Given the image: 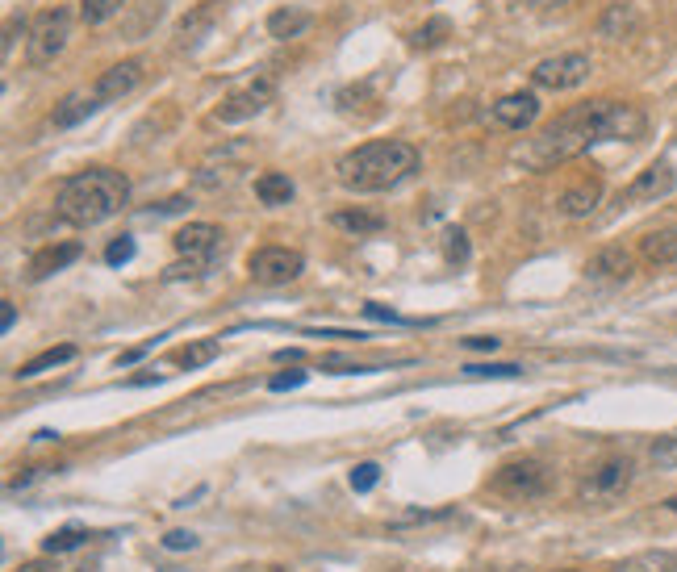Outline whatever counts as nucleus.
<instances>
[{
  "instance_id": "nucleus-31",
  "label": "nucleus",
  "mask_w": 677,
  "mask_h": 572,
  "mask_svg": "<svg viewBox=\"0 0 677 572\" xmlns=\"http://www.w3.org/2000/svg\"><path fill=\"white\" fill-rule=\"evenodd\" d=\"M452 518V510H406L393 518V531H406V527H418V522H443Z\"/></svg>"
},
{
  "instance_id": "nucleus-1",
  "label": "nucleus",
  "mask_w": 677,
  "mask_h": 572,
  "mask_svg": "<svg viewBox=\"0 0 677 572\" xmlns=\"http://www.w3.org/2000/svg\"><path fill=\"white\" fill-rule=\"evenodd\" d=\"M602 113H606V101L573 105L569 113H560L552 126H544L535 138H527L523 147L515 151V159L531 172H548V168H556V163L577 159L581 151H590L594 142H606Z\"/></svg>"
},
{
  "instance_id": "nucleus-8",
  "label": "nucleus",
  "mask_w": 677,
  "mask_h": 572,
  "mask_svg": "<svg viewBox=\"0 0 677 572\" xmlns=\"http://www.w3.org/2000/svg\"><path fill=\"white\" fill-rule=\"evenodd\" d=\"M301 272H306V259H301V251H293V247H260L247 259V276L255 284H289Z\"/></svg>"
},
{
  "instance_id": "nucleus-21",
  "label": "nucleus",
  "mask_w": 677,
  "mask_h": 572,
  "mask_svg": "<svg viewBox=\"0 0 677 572\" xmlns=\"http://www.w3.org/2000/svg\"><path fill=\"white\" fill-rule=\"evenodd\" d=\"M76 360V347L72 343H63V347H46L42 355H34V360H26L17 368V380H34L42 372H51V368H63V364H72Z\"/></svg>"
},
{
  "instance_id": "nucleus-9",
  "label": "nucleus",
  "mask_w": 677,
  "mask_h": 572,
  "mask_svg": "<svg viewBox=\"0 0 677 572\" xmlns=\"http://www.w3.org/2000/svg\"><path fill=\"white\" fill-rule=\"evenodd\" d=\"M272 97H276L272 80H268V76H260V80H251L247 88H235L230 97H222V105L214 109V122H226V126L247 122V117L264 113V109L272 105Z\"/></svg>"
},
{
  "instance_id": "nucleus-4",
  "label": "nucleus",
  "mask_w": 677,
  "mask_h": 572,
  "mask_svg": "<svg viewBox=\"0 0 677 572\" xmlns=\"http://www.w3.org/2000/svg\"><path fill=\"white\" fill-rule=\"evenodd\" d=\"M72 9L67 5H55V9H42L34 21H30V34H26V59L34 67H51L59 55H63V46L67 38H72Z\"/></svg>"
},
{
  "instance_id": "nucleus-25",
  "label": "nucleus",
  "mask_w": 677,
  "mask_h": 572,
  "mask_svg": "<svg viewBox=\"0 0 677 572\" xmlns=\"http://www.w3.org/2000/svg\"><path fill=\"white\" fill-rule=\"evenodd\" d=\"M448 38H452V21L448 17H431L410 34V46L414 51H435V46H443Z\"/></svg>"
},
{
  "instance_id": "nucleus-26",
  "label": "nucleus",
  "mask_w": 677,
  "mask_h": 572,
  "mask_svg": "<svg viewBox=\"0 0 677 572\" xmlns=\"http://www.w3.org/2000/svg\"><path fill=\"white\" fill-rule=\"evenodd\" d=\"M615 572H677V552H640Z\"/></svg>"
},
{
  "instance_id": "nucleus-45",
  "label": "nucleus",
  "mask_w": 677,
  "mask_h": 572,
  "mask_svg": "<svg viewBox=\"0 0 677 572\" xmlns=\"http://www.w3.org/2000/svg\"><path fill=\"white\" fill-rule=\"evenodd\" d=\"M527 9H560V5H569V0H523Z\"/></svg>"
},
{
  "instance_id": "nucleus-40",
  "label": "nucleus",
  "mask_w": 677,
  "mask_h": 572,
  "mask_svg": "<svg viewBox=\"0 0 677 572\" xmlns=\"http://www.w3.org/2000/svg\"><path fill=\"white\" fill-rule=\"evenodd\" d=\"M364 314H368V318H377V322H393V326H406V318L389 314V309H381L377 301H368V305H364Z\"/></svg>"
},
{
  "instance_id": "nucleus-30",
  "label": "nucleus",
  "mask_w": 677,
  "mask_h": 572,
  "mask_svg": "<svg viewBox=\"0 0 677 572\" xmlns=\"http://www.w3.org/2000/svg\"><path fill=\"white\" fill-rule=\"evenodd\" d=\"M460 372L473 376V380H515V376H523L519 364H464Z\"/></svg>"
},
{
  "instance_id": "nucleus-41",
  "label": "nucleus",
  "mask_w": 677,
  "mask_h": 572,
  "mask_svg": "<svg viewBox=\"0 0 677 572\" xmlns=\"http://www.w3.org/2000/svg\"><path fill=\"white\" fill-rule=\"evenodd\" d=\"M502 339H485V335H473V339H464V347L469 351H494Z\"/></svg>"
},
{
  "instance_id": "nucleus-20",
  "label": "nucleus",
  "mask_w": 677,
  "mask_h": 572,
  "mask_svg": "<svg viewBox=\"0 0 677 572\" xmlns=\"http://www.w3.org/2000/svg\"><path fill=\"white\" fill-rule=\"evenodd\" d=\"M640 259L652 268H673L677 264V230H652L640 238Z\"/></svg>"
},
{
  "instance_id": "nucleus-18",
  "label": "nucleus",
  "mask_w": 677,
  "mask_h": 572,
  "mask_svg": "<svg viewBox=\"0 0 677 572\" xmlns=\"http://www.w3.org/2000/svg\"><path fill=\"white\" fill-rule=\"evenodd\" d=\"M101 105H97V97H92V88H84V92H67V97L55 105V113H51V122H55V130H72V126H80L88 113H97Z\"/></svg>"
},
{
  "instance_id": "nucleus-2",
  "label": "nucleus",
  "mask_w": 677,
  "mask_h": 572,
  "mask_svg": "<svg viewBox=\"0 0 677 572\" xmlns=\"http://www.w3.org/2000/svg\"><path fill=\"white\" fill-rule=\"evenodd\" d=\"M418 172V151L410 142H364L335 163L347 193H389Z\"/></svg>"
},
{
  "instance_id": "nucleus-11",
  "label": "nucleus",
  "mask_w": 677,
  "mask_h": 572,
  "mask_svg": "<svg viewBox=\"0 0 677 572\" xmlns=\"http://www.w3.org/2000/svg\"><path fill=\"white\" fill-rule=\"evenodd\" d=\"M138 84H143V63H138V59H126V63H118V67L101 71V80L92 84V97H97V105H113V101L130 97Z\"/></svg>"
},
{
  "instance_id": "nucleus-36",
  "label": "nucleus",
  "mask_w": 677,
  "mask_h": 572,
  "mask_svg": "<svg viewBox=\"0 0 677 572\" xmlns=\"http://www.w3.org/2000/svg\"><path fill=\"white\" fill-rule=\"evenodd\" d=\"M652 460H657L661 468H677V435L652 443Z\"/></svg>"
},
{
  "instance_id": "nucleus-16",
  "label": "nucleus",
  "mask_w": 677,
  "mask_h": 572,
  "mask_svg": "<svg viewBox=\"0 0 677 572\" xmlns=\"http://www.w3.org/2000/svg\"><path fill=\"white\" fill-rule=\"evenodd\" d=\"M598 201H602V180H581V184L560 193L556 209L565 213V218H590V213L598 209Z\"/></svg>"
},
{
  "instance_id": "nucleus-15",
  "label": "nucleus",
  "mask_w": 677,
  "mask_h": 572,
  "mask_svg": "<svg viewBox=\"0 0 677 572\" xmlns=\"http://www.w3.org/2000/svg\"><path fill=\"white\" fill-rule=\"evenodd\" d=\"M673 184H677V172L669 168V163H652V168H644L632 184H627V201H661L673 193Z\"/></svg>"
},
{
  "instance_id": "nucleus-7",
  "label": "nucleus",
  "mask_w": 677,
  "mask_h": 572,
  "mask_svg": "<svg viewBox=\"0 0 677 572\" xmlns=\"http://www.w3.org/2000/svg\"><path fill=\"white\" fill-rule=\"evenodd\" d=\"M590 55H581V51H565V55H552V59H540L531 67V84L535 88H548V92H569L577 84H586L590 80Z\"/></svg>"
},
{
  "instance_id": "nucleus-35",
  "label": "nucleus",
  "mask_w": 677,
  "mask_h": 572,
  "mask_svg": "<svg viewBox=\"0 0 677 572\" xmlns=\"http://www.w3.org/2000/svg\"><path fill=\"white\" fill-rule=\"evenodd\" d=\"M377 481H381V468L372 464V460H368V464H356V468H352V489H356V493H368V489L377 485Z\"/></svg>"
},
{
  "instance_id": "nucleus-24",
  "label": "nucleus",
  "mask_w": 677,
  "mask_h": 572,
  "mask_svg": "<svg viewBox=\"0 0 677 572\" xmlns=\"http://www.w3.org/2000/svg\"><path fill=\"white\" fill-rule=\"evenodd\" d=\"M293 193H297V188H293V180L285 176V172H264L260 180H255V197H260L264 205H289L293 201Z\"/></svg>"
},
{
  "instance_id": "nucleus-38",
  "label": "nucleus",
  "mask_w": 677,
  "mask_h": 572,
  "mask_svg": "<svg viewBox=\"0 0 677 572\" xmlns=\"http://www.w3.org/2000/svg\"><path fill=\"white\" fill-rule=\"evenodd\" d=\"M17 34H30V21H26V17H9V21H5V42H0V51H5V55L13 51Z\"/></svg>"
},
{
  "instance_id": "nucleus-29",
  "label": "nucleus",
  "mask_w": 677,
  "mask_h": 572,
  "mask_svg": "<svg viewBox=\"0 0 677 572\" xmlns=\"http://www.w3.org/2000/svg\"><path fill=\"white\" fill-rule=\"evenodd\" d=\"M218 351H222L218 339H197V343H189V347L180 351V364H184V368H205V364L218 360Z\"/></svg>"
},
{
  "instance_id": "nucleus-17",
  "label": "nucleus",
  "mask_w": 677,
  "mask_h": 572,
  "mask_svg": "<svg viewBox=\"0 0 677 572\" xmlns=\"http://www.w3.org/2000/svg\"><path fill=\"white\" fill-rule=\"evenodd\" d=\"M310 26H314V17L306 9H297V5H280V9L268 13V38H276V42L301 38Z\"/></svg>"
},
{
  "instance_id": "nucleus-28",
  "label": "nucleus",
  "mask_w": 677,
  "mask_h": 572,
  "mask_svg": "<svg viewBox=\"0 0 677 572\" xmlns=\"http://www.w3.org/2000/svg\"><path fill=\"white\" fill-rule=\"evenodd\" d=\"M130 0H80V21L84 26H105L109 17H118Z\"/></svg>"
},
{
  "instance_id": "nucleus-14",
  "label": "nucleus",
  "mask_w": 677,
  "mask_h": 572,
  "mask_svg": "<svg viewBox=\"0 0 677 572\" xmlns=\"http://www.w3.org/2000/svg\"><path fill=\"white\" fill-rule=\"evenodd\" d=\"M632 272H636V255L627 247H602L586 264V276L598 284H623V280H632Z\"/></svg>"
},
{
  "instance_id": "nucleus-48",
  "label": "nucleus",
  "mask_w": 677,
  "mask_h": 572,
  "mask_svg": "<svg viewBox=\"0 0 677 572\" xmlns=\"http://www.w3.org/2000/svg\"><path fill=\"white\" fill-rule=\"evenodd\" d=\"M556 572H586V568H556Z\"/></svg>"
},
{
  "instance_id": "nucleus-19",
  "label": "nucleus",
  "mask_w": 677,
  "mask_h": 572,
  "mask_svg": "<svg viewBox=\"0 0 677 572\" xmlns=\"http://www.w3.org/2000/svg\"><path fill=\"white\" fill-rule=\"evenodd\" d=\"M80 259V243H51V247H42L34 259H30V280H46L51 272H63L67 264H76Z\"/></svg>"
},
{
  "instance_id": "nucleus-10",
  "label": "nucleus",
  "mask_w": 677,
  "mask_h": 572,
  "mask_svg": "<svg viewBox=\"0 0 677 572\" xmlns=\"http://www.w3.org/2000/svg\"><path fill=\"white\" fill-rule=\"evenodd\" d=\"M226 13V0H201V5H193L189 13H184L180 21H176V30H172V38H176V46L180 51H197V46L214 34V26H218V17Z\"/></svg>"
},
{
  "instance_id": "nucleus-12",
  "label": "nucleus",
  "mask_w": 677,
  "mask_h": 572,
  "mask_svg": "<svg viewBox=\"0 0 677 572\" xmlns=\"http://www.w3.org/2000/svg\"><path fill=\"white\" fill-rule=\"evenodd\" d=\"M489 117H494L502 130H527L535 117H540V97H535V92H506V97L494 101Z\"/></svg>"
},
{
  "instance_id": "nucleus-33",
  "label": "nucleus",
  "mask_w": 677,
  "mask_h": 572,
  "mask_svg": "<svg viewBox=\"0 0 677 572\" xmlns=\"http://www.w3.org/2000/svg\"><path fill=\"white\" fill-rule=\"evenodd\" d=\"M310 380V372H301V368H293V372H276L272 380H268V389L272 393H289V389H301Z\"/></svg>"
},
{
  "instance_id": "nucleus-47",
  "label": "nucleus",
  "mask_w": 677,
  "mask_h": 572,
  "mask_svg": "<svg viewBox=\"0 0 677 572\" xmlns=\"http://www.w3.org/2000/svg\"><path fill=\"white\" fill-rule=\"evenodd\" d=\"M665 506H669V510H673V514H677V493H673V497H669V502H665Z\"/></svg>"
},
{
  "instance_id": "nucleus-46",
  "label": "nucleus",
  "mask_w": 677,
  "mask_h": 572,
  "mask_svg": "<svg viewBox=\"0 0 677 572\" xmlns=\"http://www.w3.org/2000/svg\"><path fill=\"white\" fill-rule=\"evenodd\" d=\"M21 572H51V568H46V564H26Z\"/></svg>"
},
{
  "instance_id": "nucleus-6",
  "label": "nucleus",
  "mask_w": 677,
  "mask_h": 572,
  "mask_svg": "<svg viewBox=\"0 0 677 572\" xmlns=\"http://www.w3.org/2000/svg\"><path fill=\"white\" fill-rule=\"evenodd\" d=\"M632 476H636V464L627 460V456H606L602 464H594L586 472V481H581V502L586 506H611L615 497L627 493V485H632Z\"/></svg>"
},
{
  "instance_id": "nucleus-42",
  "label": "nucleus",
  "mask_w": 677,
  "mask_h": 572,
  "mask_svg": "<svg viewBox=\"0 0 677 572\" xmlns=\"http://www.w3.org/2000/svg\"><path fill=\"white\" fill-rule=\"evenodd\" d=\"M184 209H189V197H168L159 205V213H184Z\"/></svg>"
},
{
  "instance_id": "nucleus-32",
  "label": "nucleus",
  "mask_w": 677,
  "mask_h": 572,
  "mask_svg": "<svg viewBox=\"0 0 677 572\" xmlns=\"http://www.w3.org/2000/svg\"><path fill=\"white\" fill-rule=\"evenodd\" d=\"M130 259H134V238H130V234L113 238V243L105 247V264H113V268H118V264H130Z\"/></svg>"
},
{
  "instance_id": "nucleus-5",
  "label": "nucleus",
  "mask_w": 677,
  "mask_h": 572,
  "mask_svg": "<svg viewBox=\"0 0 677 572\" xmlns=\"http://www.w3.org/2000/svg\"><path fill=\"white\" fill-rule=\"evenodd\" d=\"M548 485H552L548 464L531 460V456L502 464V468L494 472V481H489V489L502 493V497H510V502H535V497L548 493Z\"/></svg>"
},
{
  "instance_id": "nucleus-37",
  "label": "nucleus",
  "mask_w": 677,
  "mask_h": 572,
  "mask_svg": "<svg viewBox=\"0 0 677 572\" xmlns=\"http://www.w3.org/2000/svg\"><path fill=\"white\" fill-rule=\"evenodd\" d=\"M163 547H168V552H193L197 535L193 531H168V535H163Z\"/></svg>"
},
{
  "instance_id": "nucleus-44",
  "label": "nucleus",
  "mask_w": 677,
  "mask_h": 572,
  "mask_svg": "<svg viewBox=\"0 0 677 572\" xmlns=\"http://www.w3.org/2000/svg\"><path fill=\"white\" fill-rule=\"evenodd\" d=\"M276 364H301V351L297 347H280L276 351Z\"/></svg>"
},
{
  "instance_id": "nucleus-34",
  "label": "nucleus",
  "mask_w": 677,
  "mask_h": 572,
  "mask_svg": "<svg viewBox=\"0 0 677 572\" xmlns=\"http://www.w3.org/2000/svg\"><path fill=\"white\" fill-rule=\"evenodd\" d=\"M443 238H448V243H443V251H448L452 264H464V259H469V234H464V230H448Z\"/></svg>"
},
{
  "instance_id": "nucleus-23",
  "label": "nucleus",
  "mask_w": 677,
  "mask_h": 572,
  "mask_svg": "<svg viewBox=\"0 0 677 572\" xmlns=\"http://www.w3.org/2000/svg\"><path fill=\"white\" fill-rule=\"evenodd\" d=\"M632 30H636V9L627 5V0H615V5L598 17V34L602 38H623V34H632Z\"/></svg>"
},
{
  "instance_id": "nucleus-27",
  "label": "nucleus",
  "mask_w": 677,
  "mask_h": 572,
  "mask_svg": "<svg viewBox=\"0 0 677 572\" xmlns=\"http://www.w3.org/2000/svg\"><path fill=\"white\" fill-rule=\"evenodd\" d=\"M88 539V531L80 527V522H72V527H63V531H55V535H46L42 539V552L46 556H63V552H76V547Z\"/></svg>"
},
{
  "instance_id": "nucleus-3",
  "label": "nucleus",
  "mask_w": 677,
  "mask_h": 572,
  "mask_svg": "<svg viewBox=\"0 0 677 572\" xmlns=\"http://www.w3.org/2000/svg\"><path fill=\"white\" fill-rule=\"evenodd\" d=\"M130 201V180L113 168H88L67 176L59 188V218L72 226H101L118 218Z\"/></svg>"
},
{
  "instance_id": "nucleus-13",
  "label": "nucleus",
  "mask_w": 677,
  "mask_h": 572,
  "mask_svg": "<svg viewBox=\"0 0 677 572\" xmlns=\"http://www.w3.org/2000/svg\"><path fill=\"white\" fill-rule=\"evenodd\" d=\"M222 230L214 222H189V226H180L172 234V247L180 255H189V259H209V255H218L222 251Z\"/></svg>"
},
{
  "instance_id": "nucleus-22",
  "label": "nucleus",
  "mask_w": 677,
  "mask_h": 572,
  "mask_svg": "<svg viewBox=\"0 0 677 572\" xmlns=\"http://www.w3.org/2000/svg\"><path fill=\"white\" fill-rule=\"evenodd\" d=\"M331 222H335L339 230H347V234H356V238L385 230V218H381V213H372V209H335Z\"/></svg>"
},
{
  "instance_id": "nucleus-39",
  "label": "nucleus",
  "mask_w": 677,
  "mask_h": 572,
  "mask_svg": "<svg viewBox=\"0 0 677 572\" xmlns=\"http://www.w3.org/2000/svg\"><path fill=\"white\" fill-rule=\"evenodd\" d=\"M205 268V259H189V264H172L168 268V280H184V276H201Z\"/></svg>"
},
{
  "instance_id": "nucleus-43",
  "label": "nucleus",
  "mask_w": 677,
  "mask_h": 572,
  "mask_svg": "<svg viewBox=\"0 0 677 572\" xmlns=\"http://www.w3.org/2000/svg\"><path fill=\"white\" fill-rule=\"evenodd\" d=\"M13 322H17V309L5 301V309H0V330H5V335H9V330H13Z\"/></svg>"
}]
</instances>
